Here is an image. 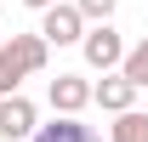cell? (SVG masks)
I'll return each instance as SVG.
<instances>
[{
    "label": "cell",
    "mask_w": 148,
    "mask_h": 142,
    "mask_svg": "<svg viewBox=\"0 0 148 142\" xmlns=\"http://www.w3.org/2000/svg\"><path fill=\"white\" fill-rule=\"evenodd\" d=\"M40 125H34V102L29 97H0V137L6 142H29Z\"/></svg>",
    "instance_id": "6"
},
{
    "label": "cell",
    "mask_w": 148,
    "mask_h": 142,
    "mask_svg": "<svg viewBox=\"0 0 148 142\" xmlns=\"http://www.w3.org/2000/svg\"><path fill=\"white\" fill-rule=\"evenodd\" d=\"M80 51H86V63H91L97 74H114L120 63H125V40H120V34L108 29V23H103V29H86Z\"/></svg>",
    "instance_id": "2"
},
{
    "label": "cell",
    "mask_w": 148,
    "mask_h": 142,
    "mask_svg": "<svg viewBox=\"0 0 148 142\" xmlns=\"http://www.w3.org/2000/svg\"><path fill=\"white\" fill-rule=\"evenodd\" d=\"M40 40L46 46H80L86 40V17L74 6H51V12H40Z\"/></svg>",
    "instance_id": "3"
},
{
    "label": "cell",
    "mask_w": 148,
    "mask_h": 142,
    "mask_svg": "<svg viewBox=\"0 0 148 142\" xmlns=\"http://www.w3.org/2000/svg\"><path fill=\"white\" fill-rule=\"evenodd\" d=\"M108 142H148V114H143V108L120 114V119L108 125Z\"/></svg>",
    "instance_id": "8"
},
{
    "label": "cell",
    "mask_w": 148,
    "mask_h": 142,
    "mask_svg": "<svg viewBox=\"0 0 148 142\" xmlns=\"http://www.w3.org/2000/svg\"><path fill=\"white\" fill-rule=\"evenodd\" d=\"M74 12H80L86 23H97V29H103V23L114 17V0H74Z\"/></svg>",
    "instance_id": "10"
},
{
    "label": "cell",
    "mask_w": 148,
    "mask_h": 142,
    "mask_svg": "<svg viewBox=\"0 0 148 142\" xmlns=\"http://www.w3.org/2000/svg\"><path fill=\"white\" fill-rule=\"evenodd\" d=\"M51 108H57V119H80V108H91V80L57 74L51 80Z\"/></svg>",
    "instance_id": "4"
},
{
    "label": "cell",
    "mask_w": 148,
    "mask_h": 142,
    "mask_svg": "<svg viewBox=\"0 0 148 142\" xmlns=\"http://www.w3.org/2000/svg\"><path fill=\"white\" fill-rule=\"evenodd\" d=\"M120 74H125V80H131L137 91H148V40H137V46L125 51V63H120Z\"/></svg>",
    "instance_id": "9"
},
{
    "label": "cell",
    "mask_w": 148,
    "mask_h": 142,
    "mask_svg": "<svg viewBox=\"0 0 148 142\" xmlns=\"http://www.w3.org/2000/svg\"><path fill=\"white\" fill-rule=\"evenodd\" d=\"M91 102L103 108V114H114V119H120V114H131V108H137V85H131L125 74H103V80L91 85Z\"/></svg>",
    "instance_id": "5"
},
{
    "label": "cell",
    "mask_w": 148,
    "mask_h": 142,
    "mask_svg": "<svg viewBox=\"0 0 148 142\" xmlns=\"http://www.w3.org/2000/svg\"><path fill=\"white\" fill-rule=\"evenodd\" d=\"M29 142H103V137L91 125H80V119H51V125H40Z\"/></svg>",
    "instance_id": "7"
},
{
    "label": "cell",
    "mask_w": 148,
    "mask_h": 142,
    "mask_svg": "<svg viewBox=\"0 0 148 142\" xmlns=\"http://www.w3.org/2000/svg\"><path fill=\"white\" fill-rule=\"evenodd\" d=\"M23 6H34V12H51V6H57V0H23Z\"/></svg>",
    "instance_id": "11"
},
{
    "label": "cell",
    "mask_w": 148,
    "mask_h": 142,
    "mask_svg": "<svg viewBox=\"0 0 148 142\" xmlns=\"http://www.w3.org/2000/svg\"><path fill=\"white\" fill-rule=\"evenodd\" d=\"M46 57H51V46H46L40 34H12L6 46H0V97H17L23 80L46 68Z\"/></svg>",
    "instance_id": "1"
}]
</instances>
